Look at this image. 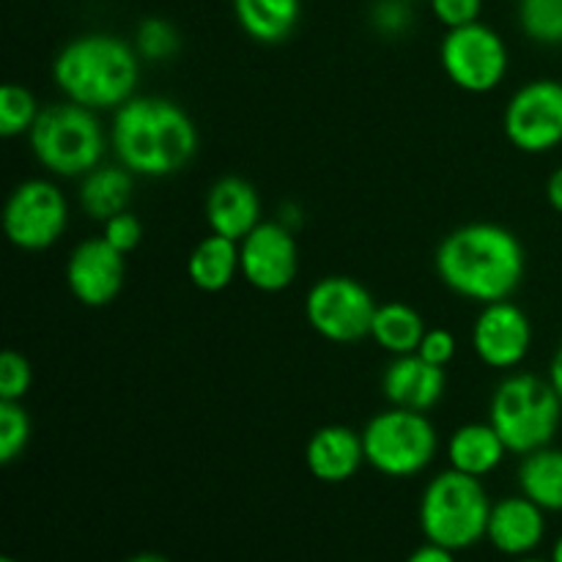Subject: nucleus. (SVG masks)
Instances as JSON below:
<instances>
[{
	"label": "nucleus",
	"mask_w": 562,
	"mask_h": 562,
	"mask_svg": "<svg viewBox=\"0 0 562 562\" xmlns=\"http://www.w3.org/2000/svg\"><path fill=\"white\" fill-rule=\"evenodd\" d=\"M126 562H170V560H165L162 554H151V552H143V554H137V558H132V560H126Z\"/></svg>",
	"instance_id": "e433bc0d"
},
{
	"label": "nucleus",
	"mask_w": 562,
	"mask_h": 562,
	"mask_svg": "<svg viewBox=\"0 0 562 562\" xmlns=\"http://www.w3.org/2000/svg\"><path fill=\"white\" fill-rule=\"evenodd\" d=\"M102 225H104V231H102L104 239H108L115 250L124 252V256L140 245L143 225H140V220L130 212V209L121 214H115V217H110L108 223H102Z\"/></svg>",
	"instance_id": "c756f323"
},
{
	"label": "nucleus",
	"mask_w": 562,
	"mask_h": 562,
	"mask_svg": "<svg viewBox=\"0 0 562 562\" xmlns=\"http://www.w3.org/2000/svg\"><path fill=\"white\" fill-rule=\"evenodd\" d=\"M519 488L549 514H562V450H532L519 464Z\"/></svg>",
	"instance_id": "5701e85b"
},
{
	"label": "nucleus",
	"mask_w": 562,
	"mask_h": 562,
	"mask_svg": "<svg viewBox=\"0 0 562 562\" xmlns=\"http://www.w3.org/2000/svg\"><path fill=\"white\" fill-rule=\"evenodd\" d=\"M126 278L124 252L115 250L104 236L86 239L71 250L66 261V283L77 302L104 307L121 294Z\"/></svg>",
	"instance_id": "ddd939ff"
},
{
	"label": "nucleus",
	"mask_w": 562,
	"mask_h": 562,
	"mask_svg": "<svg viewBox=\"0 0 562 562\" xmlns=\"http://www.w3.org/2000/svg\"><path fill=\"white\" fill-rule=\"evenodd\" d=\"M31 439V417L22 401H0V461L11 464L20 459Z\"/></svg>",
	"instance_id": "bb28decb"
},
{
	"label": "nucleus",
	"mask_w": 562,
	"mask_h": 562,
	"mask_svg": "<svg viewBox=\"0 0 562 562\" xmlns=\"http://www.w3.org/2000/svg\"><path fill=\"white\" fill-rule=\"evenodd\" d=\"M115 157L135 176H170L198 151V130L190 115L168 99L132 97L115 110L110 130Z\"/></svg>",
	"instance_id": "f03ea898"
},
{
	"label": "nucleus",
	"mask_w": 562,
	"mask_h": 562,
	"mask_svg": "<svg viewBox=\"0 0 562 562\" xmlns=\"http://www.w3.org/2000/svg\"><path fill=\"white\" fill-rule=\"evenodd\" d=\"M519 25L543 47L562 44V0H519Z\"/></svg>",
	"instance_id": "393cba45"
},
{
	"label": "nucleus",
	"mask_w": 562,
	"mask_h": 562,
	"mask_svg": "<svg viewBox=\"0 0 562 562\" xmlns=\"http://www.w3.org/2000/svg\"><path fill=\"white\" fill-rule=\"evenodd\" d=\"M206 223L212 234L241 241L261 223V198L250 181L225 176L214 181L206 198Z\"/></svg>",
	"instance_id": "f3484780"
},
{
	"label": "nucleus",
	"mask_w": 562,
	"mask_h": 562,
	"mask_svg": "<svg viewBox=\"0 0 562 562\" xmlns=\"http://www.w3.org/2000/svg\"><path fill=\"white\" fill-rule=\"evenodd\" d=\"M0 562H16V560H11V558H3Z\"/></svg>",
	"instance_id": "ea45409f"
},
{
	"label": "nucleus",
	"mask_w": 562,
	"mask_h": 562,
	"mask_svg": "<svg viewBox=\"0 0 562 562\" xmlns=\"http://www.w3.org/2000/svg\"><path fill=\"white\" fill-rule=\"evenodd\" d=\"M562 420V401L549 379L514 373L492 395L488 423L497 428L508 453L527 456L547 448Z\"/></svg>",
	"instance_id": "39448f33"
},
{
	"label": "nucleus",
	"mask_w": 562,
	"mask_h": 562,
	"mask_svg": "<svg viewBox=\"0 0 562 562\" xmlns=\"http://www.w3.org/2000/svg\"><path fill=\"white\" fill-rule=\"evenodd\" d=\"M445 368L431 366L420 355H401L387 366L382 376L384 398L398 409L428 412L445 395Z\"/></svg>",
	"instance_id": "dca6fc26"
},
{
	"label": "nucleus",
	"mask_w": 562,
	"mask_h": 562,
	"mask_svg": "<svg viewBox=\"0 0 562 562\" xmlns=\"http://www.w3.org/2000/svg\"><path fill=\"white\" fill-rule=\"evenodd\" d=\"M492 503L481 477L453 470L434 477L420 499V530L426 541L450 552H464L486 538Z\"/></svg>",
	"instance_id": "20e7f679"
},
{
	"label": "nucleus",
	"mask_w": 562,
	"mask_h": 562,
	"mask_svg": "<svg viewBox=\"0 0 562 562\" xmlns=\"http://www.w3.org/2000/svg\"><path fill=\"white\" fill-rule=\"evenodd\" d=\"M241 278L258 291L278 294L289 289L300 269L294 234L283 223H258L239 241Z\"/></svg>",
	"instance_id": "f8f14e48"
},
{
	"label": "nucleus",
	"mask_w": 562,
	"mask_h": 562,
	"mask_svg": "<svg viewBox=\"0 0 562 562\" xmlns=\"http://www.w3.org/2000/svg\"><path fill=\"white\" fill-rule=\"evenodd\" d=\"M239 267V241L225 239V236L212 234L195 245L187 261V274H190L192 285L201 291H223L234 283Z\"/></svg>",
	"instance_id": "412c9836"
},
{
	"label": "nucleus",
	"mask_w": 562,
	"mask_h": 562,
	"mask_svg": "<svg viewBox=\"0 0 562 562\" xmlns=\"http://www.w3.org/2000/svg\"><path fill=\"white\" fill-rule=\"evenodd\" d=\"M140 60L124 38L88 33L58 53L53 80L69 102L91 110H119L135 93Z\"/></svg>",
	"instance_id": "7ed1b4c3"
},
{
	"label": "nucleus",
	"mask_w": 562,
	"mask_h": 562,
	"mask_svg": "<svg viewBox=\"0 0 562 562\" xmlns=\"http://www.w3.org/2000/svg\"><path fill=\"white\" fill-rule=\"evenodd\" d=\"M135 190V173L124 165H99L82 176L80 206L99 223H108L115 214L126 212Z\"/></svg>",
	"instance_id": "aec40b11"
},
{
	"label": "nucleus",
	"mask_w": 562,
	"mask_h": 562,
	"mask_svg": "<svg viewBox=\"0 0 562 562\" xmlns=\"http://www.w3.org/2000/svg\"><path fill=\"white\" fill-rule=\"evenodd\" d=\"M376 307V300L360 280L333 274L307 291L305 316L322 338L333 344H355L371 335Z\"/></svg>",
	"instance_id": "1a4fd4ad"
},
{
	"label": "nucleus",
	"mask_w": 562,
	"mask_h": 562,
	"mask_svg": "<svg viewBox=\"0 0 562 562\" xmlns=\"http://www.w3.org/2000/svg\"><path fill=\"white\" fill-rule=\"evenodd\" d=\"M525 247L494 223L461 225L437 247V274L450 291L472 302L510 300L525 278Z\"/></svg>",
	"instance_id": "f257e3e1"
},
{
	"label": "nucleus",
	"mask_w": 562,
	"mask_h": 562,
	"mask_svg": "<svg viewBox=\"0 0 562 562\" xmlns=\"http://www.w3.org/2000/svg\"><path fill=\"white\" fill-rule=\"evenodd\" d=\"M69 225V203L64 192L44 179H27L5 201V236L20 250H47Z\"/></svg>",
	"instance_id": "9d476101"
},
{
	"label": "nucleus",
	"mask_w": 562,
	"mask_h": 562,
	"mask_svg": "<svg viewBox=\"0 0 562 562\" xmlns=\"http://www.w3.org/2000/svg\"><path fill=\"white\" fill-rule=\"evenodd\" d=\"M366 461L362 434L349 426H324L307 439L305 464L322 483H346L357 475Z\"/></svg>",
	"instance_id": "a211bd4d"
},
{
	"label": "nucleus",
	"mask_w": 562,
	"mask_h": 562,
	"mask_svg": "<svg viewBox=\"0 0 562 562\" xmlns=\"http://www.w3.org/2000/svg\"><path fill=\"white\" fill-rule=\"evenodd\" d=\"M505 453L508 448L492 423H467L448 439L450 467L472 477L492 475L503 464Z\"/></svg>",
	"instance_id": "6ab92c4d"
},
{
	"label": "nucleus",
	"mask_w": 562,
	"mask_h": 562,
	"mask_svg": "<svg viewBox=\"0 0 562 562\" xmlns=\"http://www.w3.org/2000/svg\"><path fill=\"white\" fill-rule=\"evenodd\" d=\"M547 201L549 206L554 209V212L562 214V165L558 170H554L552 176H549L547 181Z\"/></svg>",
	"instance_id": "f704fd0d"
},
{
	"label": "nucleus",
	"mask_w": 562,
	"mask_h": 562,
	"mask_svg": "<svg viewBox=\"0 0 562 562\" xmlns=\"http://www.w3.org/2000/svg\"><path fill=\"white\" fill-rule=\"evenodd\" d=\"M442 69L461 91L488 93L505 80L508 47L494 27L481 20L472 25L450 27L439 47Z\"/></svg>",
	"instance_id": "6e6552de"
},
{
	"label": "nucleus",
	"mask_w": 562,
	"mask_h": 562,
	"mask_svg": "<svg viewBox=\"0 0 562 562\" xmlns=\"http://www.w3.org/2000/svg\"><path fill=\"white\" fill-rule=\"evenodd\" d=\"M31 151L55 176H86L99 168L104 157V130L91 108L77 102L49 104L38 113L36 124L27 132Z\"/></svg>",
	"instance_id": "423d86ee"
},
{
	"label": "nucleus",
	"mask_w": 562,
	"mask_h": 562,
	"mask_svg": "<svg viewBox=\"0 0 562 562\" xmlns=\"http://www.w3.org/2000/svg\"><path fill=\"white\" fill-rule=\"evenodd\" d=\"M543 514L547 510L538 508L525 494L499 499V503L492 505V514H488V543L497 552L508 554V558H527L543 541V532H547Z\"/></svg>",
	"instance_id": "2eb2a0df"
},
{
	"label": "nucleus",
	"mask_w": 562,
	"mask_h": 562,
	"mask_svg": "<svg viewBox=\"0 0 562 562\" xmlns=\"http://www.w3.org/2000/svg\"><path fill=\"white\" fill-rule=\"evenodd\" d=\"M300 0H234L241 31L261 44H278L291 36L300 22Z\"/></svg>",
	"instance_id": "4be33fe9"
},
{
	"label": "nucleus",
	"mask_w": 562,
	"mask_h": 562,
	"mask_svg": "<svg viewBox=\"0 0 562 562\" xmlns=\"http://www.w3.org/2000/svg\"><path fill=\"white\" fill-rule=\"evenodd\" d=\"M366 461L387 477L420 475L434 461L439 448L437 428L426 412L393 409L373 417L362 431Z\"/></svg>",
	"instance_id": "0eeeda50"
},
{
	"label": "nucleus",
	"mask_w": 562,
	"mask_h": 562,
	"mask_svg": "<svg viewBox=\"0 0 562 562\" xmlns=\"http://www.w3.org/2000/svg\"><path fill=\"white\" fill-rule=\"evenodd\" d=\"M406 562H456V552L439 547V543L426 541L406 558Z\"/></svg>",
	"instance_id": "72a5a7b5"
},
{
	"label": "nucleus",
	"mask_w": 562,
	"mask_h": 562,
	"mask_svg": "<svg viewBox=\"0 0 562 562\" xmlns=\"http://www.w3.org/2000/svg\"><path fill=\"white\" fill-rule=\"evenodd\" d=\"M505 137L525 154H547L562 143V82L532 80L505 108Z\"/></svg>",
	"instance_id": "9b49d317"
},
{
	"label": "nucleus",
	"mask_w": 562,
	"mask_h": 562,
	"mask_svg": "<svg viewBox=\"0 0 562 562\" xmlns=\"http://www.w3.org/2000/svg\"><path fill=\"white\" fill-rule=\"evenodd\" d=\"M431 3L434 16L442 22L445 27H461L477 22L483 9V0H428Z\"/></svg>",
	"instance_id": "7c9ffc66"
},
{
	"label": "nucleus",
	"mask_w": 562,
	"mask_h": 562,
	"mask_svg": "<svg viewBox=\"0 0 562 562\" xmlns=\"http://www.w3.org/2000/svg\"><path fill=\"white\" fill-rule=\"evenodd\" d=\"M456 346L459 344H456L453 333H448V329H426L420 346H417V355L431 362V366L445 368L456 357Z\"/></svg>",
	"instance_id": "473e14b6"
},
{
	"label": "nucleus",
	"mask_w": 562,
	"mask_h": 562,
	"mask_svg": "<svg viewBox=\"0 0 562 562\" xmlns=\"http://www.w3.org/2000/svg\"><path fill=\"white\" fill-rule=\"evenodd\" d=\"M552 562H562V536L558 538V543H554L552 549Z\"/></svg>",
	"instance_id": "4c0bfd02"
},
{
	"label": "nucleus",
	"mask_w": 562,
	"mask_h": 562,
	"mask_svg": "<svg viewBox=\"0 0 562 562\" xmlns=\"http://www.w3.org/2000/svg\"><path fill=\"white\" fill-rule=\"evenodd\" d=\"M514 562H552V560H536V558H516Z\"/></svg>",
	"instance_id": "58836bf2"
},
{
	"label": "nucleus",
	"mask_w": 562,
	"mask_h": 562,
	"mask_svg": "<svg viewBox=\"0 0 562 562\" xmlns=\"http://www.w3.org/2000/svg\"><path fill=\"white\" fill-rule=\"evenodd\" d=\"M135 49L146 60H168L179 53V31L162 16H148L137 25Z\"/></svg>",
	"instance_id": "cd10ccee"
},
{
	"label": "nucleus",
	"mask_w": 562,
	"mask_h": 562,
	"mask_svg": "<svg viewBox=\"0 0 562 562\" xmlns=\"http://www.w3.org/2000/svg\"><path fill=\"white\" fill-rule=\"evenodd\" d=\"M412 25V11L406 0H379L373 5V27L384 36H401Z\"/></svg>",
	"instance_id": "2f4dec72"
},
{
	"label": "nucleus",
	"mask_w": 562,
	"mask_h": 562,
	"mask_svg": "<svg viewBox=\"0 0 562 562\" xmlns=\"http://www.w3.org/2000/svg\"><path fill=\"white\" fill-rule=\"evenodd\" d=\"M423 335H426V322L406 302H384V305L376 307L371 338L393 357L415 355Z\"/></svg>",
	"instance_id": "b1692460"
},
{
	"label": "nucleus",
	"mask_w": 562,
	"mask_h": 562,
	"mask_svg": "<svg viewBox=\"0 0 562 562\" xmlns=\"http://www.w3.org/2000/svg\"><path fill=\"white\" fill-rule=\"evenodd\" d=\"M532 346V324L527 313L514 302L483 305L472 327V349L488 368H516Z\"/></svg>",
	"instance_id": "4468645a"
},
{
	"label": "nucleus",
	"mask_w": 562,
	"mask_h": 562,
	"mask_svg": "<svg viewBox=\"0 0 562 562\" xmlns=\"http://www.w3.org/2000/svg\"><path fill=\"white\" fill-rule=\"evenodd\" d=\"M33 371L31 362L14 349L0 355V401H22L31 390Z\"/></svg>",
	"instance_id": "c85d7f7f"
},
{
	"label": "nucleus",
	"mask_w": 562,
	"mask_h": 562,
	"mask_svg": "<svg viewBox=\"0 0 562 562\" xmlns=\"http://www.w3.org/2000/svg\"><path fill=\"white\" fill-rule=\"evenodd\" d=\"M549 382H552V387L558 390V395L562 401V344L558 346V351H554V357H552V368H549Z\"/></svg>",
	"instance_id": "c9c22d12"
},
{
	"label": "nucleus",
	"mask_w": 562,
	"mask_h": 562,
	"mask_svg": "<svg viewBox=\"0 0 562 562\" xmlns=\"http://www.w3.org/2000/svg\"><path fill=\"white\" fill-rule=\"evenodd\" d=\"M38 113L42 110L36 108V99H33V93L25 86L5 82L0 88V135L3 137H16L22 132H31Z\"/></svg>",
	"instance_id": "a878e982"
}]
</instances>
